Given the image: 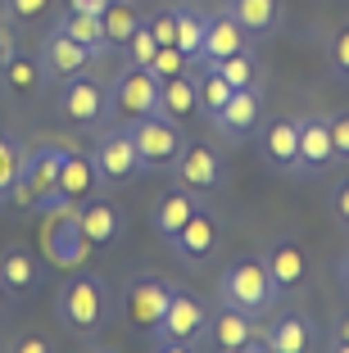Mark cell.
<instances>
[{"mask_svg":"<svg viewBox=\"0 0 349 353\" xmlns=\"http://www.w3.org/2000/svg\"><path fill=\"white\" fill-rule=\"evenodd\" d=\"M55 312H59V322L68 335H77L82 344L100 340L104 326L113 322V299L109 290H104V281L95 276V272H68L59 285V294H55Z\"/></svg>","mask_w":349,"mask_h":353,"instance_id":"cell-1","label":"cell"},{"mask_svg":"<svg viewBox=\"0 0 349 353\" xmlns=\"http://www.w3.org/2000/svg\"><path fill=\"white\" fill-rule=\"evenodd\" d=\"M277 299H281V290H277V281H272L263 259H236V263H227V272L218 276V303L223 308L267 317V312L277 308Z\"/></svg>","mask_w":349,"mask_h":353,"instance_id":"cell-2","label":"cell"},{"mask_svg":"<svg viewBox=\"0 0 349 353\" xmlns=\"http://www.w3.org/2000/svg\"><path fill=\"white\" fill-rule=\"evenodd\" d=\"M209 322H214V308L200 299L196 290H173L168 312L159 331L150 335V349L159 353H186V349H205L209 340Z\"/></svg>","mask_w":349,"mask_h":353,"instance_id":"cell-3","label":"cell"},{"mask_svg":"<svg viewBox=\"0 0 349 353\" xmlns=\"http://www.w3.org/2000/svg\"><path fill=\"white\" fill-rule=\"evenodd\" d=\"M41 259L59 272H77L91 259V240L82 236V222H77V204L41 213Z\"/></svg>","mask_w":349,"mask_h":353,"instance_id":"cell-4","label":"cell"},{"mask_svg":"<svg viewBox=\"0 0 349 353\" xmlns=\"http://www.w3.org/2000/svg\"><path fill=\"white\" fill-rule=\"evenodd\" d=\"M64 159H68V145H59V141H41V145L23 150V172H19V181H14V190H10V204L14 208H32L37 199H46L55 190V181H59Z\"/></svg>","mask_w":349,"mask_h":353,"instance_id":"cell-5","label":"cell"},{"mask_svg":"<svg viewBox=\"0 0 349 353\" xmlns=\"http://www.w3.org/2000/svg\"><path fill=\"white\" fill-rule=\"evenodd\" d=\"M150 114H159V77H154V68L127 63L109 86V118L127 127V123L150 118Z\"/></svg>","mask_w":349,"mask_h":353,"instance_id":"cell-6","label":"cell"},{"mask_svg":"<svg viewBox=\"0 0 349 353\" xmlns=\"http://www.w3.org/2000/svg\"><path fill=\"white\" fill-rule=\"evenodd\" d=\"M91 163H95V176H100V186L118 190V186H132L136 176H145V163L132 145V132L127 127H113V132H100L91 150Z\"/></svg>","mask_w":349,"mask_h":353,"instance_id":"cell-7","label":"cell"},{"mask_svg":"<svg viewBox=\"0 0 349 353\" xmlns=\"http://www.w3.org/2000/svg\"><path fill=\"white\" fill-rule=\"evenodd\" d=\"M132 132V145L141 154L145 172H159V168H173L186 150V136H182V123H168L164 114H150V118H136L127 123Z\"/></svg>","mask_w":349,"mask_h":353,"instance_id":"cell-8","label":"cell"},{"mask_svg":"<svg viewBox=\"0 0 349 353\" xmlns=\"http://www.w3.org/2000/svg\"><path fill=\"white\" fill-rule=\"evenodd\" d=\"M168 299H173V285L159 276H132L123 290V322L132 326L141 340H150L154 331H159V322H164L168 312Z\"/></svg>","mask_w":349,"mask_h":353,"instance_id":"cell-9","label":"cell"},{"mask_svg":"<svg viewBox=\"0 0 349 353\" xmlns=\"http://www.w3.org/2000/svg\"><path fill=\"white\" fill-rule=\"evenodd\" d=\"M59 114L68 118L73 127H104V123H109V86L95 82L91 73H73V77H64Z\"/></svg>","mask_w":349,"mask_h":353,"instance_id":"cell-10","label":"cell"},{"mask_svg":"<svg viewBox=\"0 0 349 353\" xmlns=\"http://www.w3.org/2000/svg\"><path fill=\"white\" fill-rule=\"evenodd\" d=\"M209 123H214L218 141H227V145H245L249 136L258 132V123H263V95H258V86L232 91V100H227Z\"/></svg>","mask_w":349,"mask_h":353,"instance_id":"cell-11","label":"cell"},{"mask_svg":"<svg viewBox=\"0 0 349 353\" xmlns=\"http://www.w3.org/2000/svg\"><path fill=\"white\" fill-rule=\"evenodd\" d=\"M173 176H177V186L186 190H196V195H214L218 186H223V154H218L214 145H200V141H186L182 159L173 163Z\"/></svg>","mask_w":349,"mask_h":353,"instance_id":"cell-12","label":"cell"},{"mask_svg":"<svg viewBox=\"0 0 349 353\" xmlns=\"http://www.w3.org/2000/svg\"><path fill=\"white\" fill-rule=\"evenodd\" d=\"M218 218L214 213H205V204L191 213V222H186L182 231L173 236V245L168 250L177 254V263H186V268H200V263H209L218 254Z\"/></svg>","mask_w":349,"mask_h":353,"instance_id":"cell-13","label":"cell"},{"mask_svg":"<svg viewBox=\"0 0 349 353\" xmlns=\"http://www.w3.org/2000/svg\"><path fill=\"white\" fill-rule=\"evenodd\" d=\"M77 222H82V236L91 240V250H109V245H118L127 231V218L123 208L113 204V199H82L77 204Z\"/></svg>","mask_w":349,"mask_h":353,"instance_id":"cell-14","label":"cell"},{"mask_svg":"<svg viewBox=\"0 0 349 353\" xmlns=\"http://www.w3.org/2000/svg\"><path fill=\"white\" fill-rule=\"evenodd\" d=\"M336 163V145H331V118L327 114H308L299 118V172L318 176Z\"/></svg>","mask_w":349,"mask_h":353,"instance_id":"cell-15","label":"cell"},{"mask_svg":"<svg viewBox=\"0 0 349 353\" xmlns=\"http://www.w3.org/2000/svg\"><path fill=\"white\" fill-rule=\"evenodd\" d=\"M37 59H41L46 77H59V82H64V77H73V73H86V63H91L95 54L86 50V46H77L64 28H50V32H46L41 54H37Z\"/></svg>","mask_w":349,"mask_h":353,"instance_id":"cell-16","label":"cell"},{"mask_svg":"<svg viewBox=\"0 0 349 353\" xmlns=\"http://www.w3.org/2000/svg\"><path fill=\"white\" fill-rule=\"evenodd\" d=\"M258 150L272 172H299V118H272L263 127Z\"/></svg>","mask_w":349,"mask_h":353,"instance_id":"cell-17","label":"cell"},{"mask_svg":"<svg viewBox=\"0 0 349 353\" xmlns=\"http://www.w3.org/2000/svg\"><path fill=\"white\" fill-rule=\"evenodd\" d=\"M0 276H5V285L14 294H37L46 281V263L23 245H5L0 250Z\"/></svg>","mask_w":349,"mask_h":353,"instance_id":"cell-18","label":"cell"},{"mask_svg":"<svg viewBox=\"0 0 349 353\" xmlns=\"http://www.w3.org/2000/svg\"><path fill=\"white\" fill-rule=\"evenodd\" d=\"M240 50H249V37H245V28H240L232 14H227V5L218 14H209V23H205V46H200V59H227V54H240Z\"/></svg>","mask_w":349,"mask_h":353,"instance_id":"cell-19","label":"cell"},{"mask_svg":"<svg viewBox=\"0 0 349 353\" xmlns=\"http://www.w3.org/2000/svg\"><path fill=\"white\" fill-rule=\"evenodd\" d=\"M200 208V195L196 190H186V186H177V190H168L164 199H159V208L150 213V227H154V236L164 240V245H173V236L191 222V213Z\"/></svg>","mask_w":349,"mask_h":353,"instance_id":"cell-20","label":"cell"},{"mask_svg":"<svg viewBox=\"0 0 349 353\" xmlns=\"http://www.w3.org/2000/svg\"><path fill=\"white\" fill-rule=\"evenodd\" d=\"M227 14L245 28L249 41H267L281 28V0H227Z\"/></svg>","mask_w":349,"mask_h":353,"instance_id":"cell-21","label":"cell"},{"mask_svg":"<svg viewBox=\"0 0 349 353\" xmlns=\"http://www.w3.org/2000/svg\"><path fill=\"white\" fill-rule=\"evenodd\" d=\"M55 190H59L68 204H82V199H91L95 190H100V176H95L91 154H82V150H68V159H64V168H59V181H55Z\"/></svg>","mask_w":349,"mask_h":353,"instance_id":"cell-22","label":"cell"},{"mask_svg":"<svg viewBox=\"0 0 349 353\" xmlns=\"http://www.w3.org/2000/svg\"><path fill=\"white\" fill-rule=\"evenodd\" d=\"M313 340H318V331L304 312H281L277 322L267 326V353H308Z\"/></svg>","mask_w":349,"mask_h":353,"instance_id":"cell-23","label":"cell"},{"mask_svg":"<svg viewBox=\"0 0 349 353\" xmlns=\"http://www.w3.org/2000/svg\"><path fill=\"white\" fill-rule=\"evenodd\" d=\"M159 114L168 123H191L200 114L196 104V77L191 73H177V77H159Z\"/></svg>","mask_w":349,"mask_h":353,"instance_id":"cell-24","label":"cell"},{"mask_svg":"<svg viewBox=\"0 0 349 353\" xmlns=\"http://www.w3.org/2000/svg\"><path fill=\"white\" fill-rule=\"evenodd\" d=\"M0 82H5V91L14 95V100H37L46 86V68L37 54H14L5 68H0Z\"/></svg>","mask_w":349,"mask_h":353,"instance_id":"cell-25","label":"cell"},{"mask_svg":"<svg viewBox=\"0 0 349 353\" xmlns=\"http://www.w3.org/2000/svg\"><path fill=\"white\" fill-rule=\"evenodd\" d=\"M267 272H272V281H277V290H299L304 285V254H299V245H290V240H277V245H267L263 254Z\"/></svg>","mask_w":349,"mask_h":353,"instance_id":"cell-26","label":"cell"},{"mask_svg":"<svg viewBox=\"0 0 349 353\" xmlns=\"http://www.w3.org/2000/svg\"><path fill=\"white\" fill-rule=\"evenodd\" d=\"M249 326H254V317L240 308H218L214 322H209V340H214V349H227V353H240V344H245Z\"/></svg>","mask_w":349,"mask_h":353,"instance_id":"cell-27","label":"cell"},{"mask_svg":"<svg viewBox=\"0 0 349 353\" xmlns=\"http://www.w3.org/2000/svg\"><path fill=\"white\" fill-rule=\"evenodd\" d=\"M196 68H200V73H196V104H200V114H205V118H214L218 109L232 100V91H236V86H227V77L218 73L214 63H205V59H200Z\"/></svg>","mask_w":349,"mask_h":353,"instance_id":"cell-28","label":"cell"},{"mask_svg":"<svg viewBox=\"0 0 349 353\" xmlns=\"http://www.w3.org/2000/svg\"><path fill=\"white\" fill-rule=\"evenodd\" d=\"M173 10H177V50H182L191 63H200V46H205V23H209V14L191 10V5H173Z\"/></svg>","mask_w":349,"mask_h":353,"instance_id":"cell-29","label":"cell"},{"mask_svg":"<svg viewBox=\"0 0 349 353\" xmlns=\"http://www.w3.org/2000/svg\"><path fill=\"white\" fill-rule=\"evenodd\" d=\"M141 14L132 10V0H109L100 14V28H104V46H127V37L136 32Z\"/></svg>","mask_w":349,"mask_h":353,"instance_id":"cell-30","label":"cell"},{"mask_svg":"<svg viewBox=\"0 0 349 353\" xmlns=\"http://www.w3.org/2000/svg\"><path fill=\"white\" fill-rule=\"evenodd\" d=\"M55 28H64L73 41L86 46L95 59H100V50H109V46H104V28H100V19H95V14H73V10H68L59 23H55Z\"/></svg>","mask_w":349,"mask_h":353,"instance_id":"cell-31","label":"cell"},{"mask_svg":"<svg viewBox=\"0 0 349 353\" xmlns=\"http://www.w3.org/2000/svg\"><path fill=\"white\" fill-rule=\"evenodd\" d=\"M23 172V145L10 132H0V204H10V190Z\"/></svg>","mask_w":349,"mask_h":353,"instance_id":"cell-32","label":"cell"},{"mask_svg":"<svg viewBox=\"0 0 349 353\" xmlns=\"http://www.w3.org/2000/svg\"><path fill=\"white\" fill-rule=\"evenodd\" d=\"M214 68L227 77V86H236V91H240V86H258V63H254V54H249V50L227 54V59H214Z\"/></svg>","mask_w":349,"mask_h":353,"instance_id":"cell-33","label":"cell"},{"mask_svg":"<svg viewBox=\"0 0 349 353\" xmlns=\"http://www.w3.org/2000/svg\"><path fill=\"white\" fill-rule=\"evenodd\" d=\"M123 50H127V63H141V68H150V63H154V50H159V41H154V32H150V23H145V19L136 23V32L127 37Z\"/></svg>","mask_w":349,"mask_h":353,"instance_id":"cell-34","label":"cell"},{"mask_svg":"<svg viewBox=\"0 0 349 353\" xmlns=\"http://www.w3.org/2000/svg\"><path fill=\"white\" fill-rule=\"evenodd\" d=\"M327 68L340 77V82H349V23H340V28L327 37Z\"/></svg>","mask_w":349,"mask_h":353,"instance_id":"cell-35","label":"cell"},{"mask_svg":"<svg viewBox=\"0 0 349 353\" xmlns=\"http://www.w3.org/2000/svg\"><path fill=\"white\" fill-rule=\"evenodd\" d=\"M154 77H177V73H191V68H196V63L186 59L182 50H177V46H159V50H154Z\"/></svg>","mask_w":349,"mask_h":353,"instance_id":"cell-36","label":"cell"},{"mask_svg":"<svg viewBox=\"0 0 349 353\" xmlns=\"http://www.w3.org/2000/svg\"><path fill=\"white\" fill-rule=\"evenodd\" d=\"M55 0H5V19L14 23H37L46 19V10H50Z\"/></svg>","mask_w":349,"mask_h":353,"instance_id":"cell-37","label":"cell"},{"mask_svg":"<svg viewBox=\"0 0 349 353\" xmlns=\"http://www.w3.org/2000/svg\"><path fill=\"white\" fill-rule=\"evenodd\" d=\"M159 46H177V10H159L154 19H145Z\"/></svg>","mask_w":349,"mask_h":353,"instance_id":"cell-38","label":"cell"},{"mask_svg":"<svg viewBox=\"0 0 349 353\" xmlns=\"http://www.w3.org/2000/svg\"><path fill=\"white\" fill-rule=\"evenodd\" d=\"M331 145H336V163H349V109L331 118Z\"/></svg>","mask_w":349,"mask_h":353,"instance_id":"cell-39","label":"cell"},{"mask_svg":"<svg viewBox=\"0 0 349 353\" xmlns=\"http://www.w3.org/2000/svg\"><path fill=\"white\" fill-rule=\"evenodd\" d=\"M331 218H336L340 227L349 231V176L336 186V195H331Z\"/></svg>","mask_w":349,"mask_h":353,"instance_id":"cell-40","label":"cell"},{"mask_svg":"<svg viewBox=\"0 0 349 353\" xmlns=\"http://www.w3.org/2000/svg\"><path fill=\"white\" fill-rule=\"evenodd\" d=\"M331 349L349 353V312H340L336 322H331Z\"/></svg>","mask_w":349,"mask_h":353,"instance_id":"cell-41","label":"cell"},{"mask_svg":"<svg viewBox=\"0 0 349 353\" xmlns=\"http://www.w3.org/2000/svg\"><path fill=\"white\" fill-rule=\"evenodd\" d=\"M14 54H19V37L10 32V23L0 19V68H5V63H10Z\"/></svg>","mask_w":349,"mask_h":353,"instance_id":"cell-42","label":"cell"},{"mask_svg":"<svg viewBox=\"0 0 349 353\" xmlns=\"http://www.w3.org/2000/svg\"><path fill=\"white\" fill-rule=\"evenodd\" d=\"M240 353H267V326H249L245 344H240Z\"/></svg>","mask_w":349,"mask_h":353,"instance_id":"cell-43","label":"cell"},{"mask_svg":"<svg viewBox=\"0 0 349 353\" xmlns=\"http://www.w3.org/2000/svg\"><path fill=\"white\" fill-rule=\"evenodd\" d=\"M14 353H50V340H41V335H23V340L14 344Z\"/></svg>","mask_w":349,"mask_h":353,"instance_id":"cell-44","label":"cell"},{"mask_svg":"<svg viewBox=\"0 0 349 353\" xmlns=\"http://www.w3.org/2000/svg\"><path fill=\"white\" fill-rule=\"evenodd\" d=\"M104 5H109V0H68V10H73V14H95V19L104 14Z\"/></svg>","mask_w":349,"mask_h":353,"instance_id":"cell-45","label":"cell"},{"mask_svg":"<svg viewBox=\"0 0 349 353\" xmlns=\"http://www.w3.org/2000/svg\"><path fill=\"white\" fill-rule=\"evenodd\" d=\"M14 308V290L5 285V276H0V322H5V312Z\"/></svg>","mask_w":349,"mask_h":353,"instance_id":"cell-46","label":"cell"},{"mask_svg":"<svg viewBox=\"0 0 349 353\" xmlns=\"http://www.w3.org/2000/svg\"><path fill=\"white\" fill-rule=\"evenodd\" d=\"M336 281H340V290L349 294V254H345V259H340V268H336Z\"/></svg>","mask_w":349,"mask_h":353,"instance_id":"cell-47","label":"cell"}]
</instances>
